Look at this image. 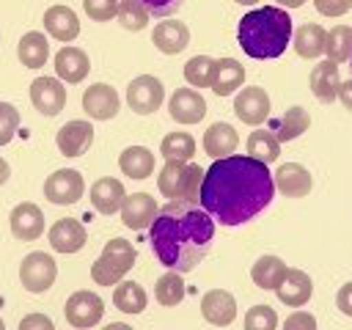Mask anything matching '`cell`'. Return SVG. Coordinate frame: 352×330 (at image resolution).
Masks as SVG:
<instances>
[{
	"mask_svg": "<svg viewBox=\"0 0 352 330\" xmlns=\"http://www.w3.org/2000/svg\"><path fill=\"white\" fill-rule=\"evenodd\" d=\"M324 44H327V30L322 25H316V22H305L294 33V52L300 58H319V55H324Z\"/></svg>",
	"mask_w": 352,
	"mask_h": 330,
	"instance_id": "83f0119b",
	"label": "cell"
},
{
	"mask_svg": "<svg viewBox=\"0 0 352 330\" xmlns=\"http://www.w3.org/2000/svg\"><path fill=\"white\" fill-rule=\"evenodd\" d=\"M201 182H204V168L192 165V162L190 165L187 162H165L157 176V187L165 198L190 201V204H198Z\"/></svg>",
	"mask_w": 352,
	"mask_h": 330,
	"instance_id": "277c9868",
	"label": "cell"
},
{
	"mask_svg": "<svg viewBox=\"0 0 352 330\" xmlns=\"http://www.w3.org/2000/svg\"><path fill=\"white\" fill-rule=\"evenodd\" d=\"M44 28L58 41H72L80 36V19L69 6H50L44 11Z\"/></svg>",
	"mask_w": 352,
	"mask_h": 330,
	"instance_id": "603a6c76",
	"label": "cell"
},
{
	"mask_svg": "<svg viewBox=\"0 0 352 330\" xmlns=\"http://www.w3.org/2000/svg\"><path fill=\"white\" fill-rule=\"evenodd\" d=\"M154 297H157V302L165 305V308L179 305V302L184 300V280H182V275L173 272V270L165 272V275H160V280L154 283Z\"/></svg>",
	"mask_w": 352,
	"mask_h": 330,
	"instance_id": "8d00e7d4",
	"label": "cell"
},
{
	"mask_svg": "<svg viewBox=\"0 0 352 330\" xmlns=\"http://www.w3.org/2000/svg\"><path fill=\"white\" fill-rule=\"evenodd\" d=\"M151 248L173 272H190L212 248V214L190 201H168L151 223Z\"/></svg>",
	"mask_w": 352,
	"mask_h": 330,
	"instance_id": "7a4b0ae2",
	"label": "cell"
},
{
	"mask_svg": "<svg viewBox=\"0 0 352 330\" xmlns=\"http://www.w3.org/2000/svg\"><path fill=\"white\" fill-rule=\"evenodd\" d=\"M349 66H352V58H349Z\"/></svg>",
	"mask_w": 352,
	"mask_h": 330,
	"instance_id": "9f6ffc18",
	"label": "cell"
},
{
	"mask_svg": "<svg viewBox=\"0 0 352 330\" xmlns=\"http://www.w3.org/2000/svg\"><path fill=\"white\" fill-rule=\"evenodd\" d=\"M16 126H19V110L11 102H0V146L11 143Z\"/></svg>",
	"mask_w": 352,
	"mask_h": 330,
	"instance_id": "60d3db41",
	"label": "cell"
},
{
	"mask_svg": "<svg viewBox=\"0 0 352 330\" xmlns=\"http://www.w3.org/2000/svg\"><path fill=\"white\" fill-rule=\"evenodd\" d=\"M146 8H148V14L151 16H170L173 11H179L182 8V3L184 0H140Z\"/></svg>",
	"mask_w": 352,
	"mask_h": 330,
	"instance_id": "bcb514c9",
	"label": "cell"
},
{
	"mask_svg": "<svg viewBox=\"0 0 352 330\" xmlns=\"http://www.w3.org/2000/svg\"><path fill=\"white\" fill-rule=\"evenodd\" d=\"M286 272H289V267H286L283 258H278V256H261V258H256V264L250 267L253 283H256L258 289H264V292H275V289L283 283Z\"/></svg>",
	"mask_w": 352,
	"mask_h": 330,
	"instance_id": "4316f807",
	"label": "cell"
},
{
	"mask_svg": "<svg viewBox=\"0 0 352 330\" xmlns=\"http://www.w3.org/2000/svg\"><path fill=\"white\" fill-rule=\"evenodd\" d=\"M212 77H214V58L195 55L184 63V80L192 88H212Z\"/></svg>",
	"mask_w": 352,
	"mask_h": 330,
	"instance_id": "74e56055",
	"label": "cell"
},
{
	"mask_svg": "<svg viewBox=\"0 0 352 330\" xmlns=\"http://www.w3.org/2000/svg\"><path fill=\"white\" fill-rule=\"evenodd\" d=\"M121 107V99H118V91L107 82H94L85 88L82 94V110L94 118V121H107V118H116Z\"/></svg>",
	"mask_w": 352,
	"mask_h": 330,
	"instance_id": "30bf717a",
	"label": "cell"
},
{
	"mask_svg": "<svg viewBox=\"0 0 352 330\" xmlns=\"http://www.w3.org/2000/svg\"><path fill=\"white\" fill-rule=\"evenodd\" d=\"M275 292H278V300H280L283 305L300 308V305H305V302L311 300L314 283H311V275H308V272H302V270H289L286 278H283V283H280Z\"/></svg>",
	"mask_w": 352,
	"mask_h": 330,
	"instance_id": "7402d4cb",
	"label": "cell"
},
{
	"mask_svg": "<svg viewBox=\"0 0 352 330\" xmlns=\"http://www.w3.org/2000/svg\"><path fill=\"white\" fill-rule=\"evenodd\" d=\"M272 182H275V190H278L280 195H286V198H302V195H308L311 187H314V179H311L308 168L300 165V162H286V165H280V168L275 170V176H272Z\"/></svg>",
	"mask_w": 352,
	"mask_h": 330,
	"instance_id": "2e32d148",
	"label": "cell"
},
{
	"mask_svg": "<svg viewBox=\"0 0 352 330\" xmlns=\"http://www.w3.org/2000/svg\"><path fill=\"white\" fill-rule=\"evenodd\" d=\"M8 176H11V168H8V162L0 157V187L8 182Z\"/></svg>",
	"mask_w": 352,
	"mask_h": 330,
	"instance_id": "f907efd6",
	"label": "cell"
},
{
	"mask_svg": "<svg viewBox=\"0 0 352 330\" xmlns=\"http://www.w3.org/2000/svg\"><path fill=\"white\" fill-rule=\"evenodd\" d=\"M82 11H85L94 22H107V19H116V14H118V0H82Z\"/></svg>",
	"mask_w": 352,
	"mask_h": 330,
	"instance_id": "b9f144b4",
	"label": "cell"
},
{
	"mask_svg": "<svg viewBox=\"0 0 352 330\" xmlns=\"http://www.w3.org/2000/svg\"><path fill=\"white\" fill-rule=\"evenodd\" d=\"M148 8L140 3V0H121L118 3V14H116V19L121 22V28L124 30H143L146 25H148Z\"/></svg>",
	"mask_w": 352,
	"mask_h": 330,
	"instance_id": "f35d334b",
	"label": "cell"
},
{
	"mask_svg": "<svg viewBox=\"0 0 352 330\" xmlns=\"http://www.w3.org/2000/svg\"><path fill=\"white\" fill-rule=\"evenodd\" d=\"M124 198H126L124 184H121L118 179H113V176H102V179H96L94 187H91V204H94V209L102 212V214H116V212L121 209Z\"/></svg>",
	"mask_w": 352,
	"mask_h": 330,
	"instance_id": "44dd1931",
	"label": "cell"
},
{
	"mask_svg": "<svg viewBox=\"0 0 352 330\" xmlns=\"http://www.w3.org/2000/svg\"><path fill=\"white\" fill-rule=\"evenodd\" d=\"M275 195L272 173L248 154L214 160L201 182L198 204L223 226H239L270 206Z\"/></svg>",
	"mask_w": 352,
	"mask_h": 330,
	"instance_id": "6da1fadb",
	"label": "cell"
},
{
	"mask_svg": "<svg viewBox=\"0 0 352 330\" xmlns=\"http://www.w3.org/2000/svg\"><path fill=\"white\" fill-rule=\"evenodd\" d=\"M236 38L245 55L256 60L278 58L292 41V16L280 6H261L239 19Z\"/></svg>",
	"mask_w": 352,
	"mask_h": 330,
	"instance_id": "3957f363",
	"label": "cell"
},
{
	"mask_svg": "<svg viewBox=\"0 0 352 330\" xmlns=\"http://www.w3.org/2000/svg\"><path fill=\"white\" fill-rule=\"evenodd\" d=\"M55 143H58V151L63 157H69V160L82 157L94 143V124L91 121H80V118L77 121H66L58 129Z\"/></svg>",
	"mask_w": 352,
	"mask_h": 330,
	"instance_id": "7c38bea8",
	"label": "cell"
},
{
	"mask_svg": "<svg viewBox=\"0 0 352 330\" xmlns=\"http://www.w3.org/2000/svg\"><path fill=\"white\" fill-rule=\"evenodd\" d=\"M308 126H311V116H308V110L300 107V104H294V107H289V110L283 113V118L278 121V126H275V138H278L280 143H286V140L300 138Z\"/></svg>",
	"mask_w": 352,
	"mask_h": 330,
	"instance_id": "836d02e7",
	"label": "cell"
},
{
	"mask_svg": "<svg viewBox=\"0 0 352 330\" xmlns=\"http://www.w3.org/2000/svg\"><path fill=\"white\" fill-rule=\"evenodd\" d=\"M168 113L179 124H198L206 116V99L195 88H176L168 99Z\"/></svg>",
	"mask_w": 352,
	"mask_h": 330,
	"instance_id": "5bb4252c",
	"label": "cell"
},
{
	"mask_svg": "<svg viewBox=\"0 0 352 330\" xmlns=\"http://www.w3.org/2000/svg\"><path fill=\"white\" fill-rule=\"evenodd\" d=\"M234 3H239V6H256L258 0H234Z\"/></svg>",
	"mask_w": 352,
	"mask_h": 330,
	"instance_id": "db71d44e",
	"label": "cell"
},
{
	"mask_svg": "<svg viewBox=\"0 0 352 330\" xmlns=\"http://www.w3.org/2000/svg\"><path fill=\"white\" fill-rule=\"evenodd\" d=\"M239 146V135L231 124L226 121H217L212 124L206 132H204V151L212 157V160H223V157H231Z\"/></svg>",
	"mask_w": 352,
	"mask_h": 330,
	"instance_id": "ffe728a7",
	"label": "cell"
},
{
	"mask_svg": "<svg viewBox=\"0 0 352 330\" xmlns=\"http://www.w3.org/2000/svg\"><path fill=\"white\" fill-rule=\"evenodd\" d=\"M336 305H338V311H341V314L352 316V280H349V283H344V286L338 289V294H336Z\"/></svg>",
	"mask_w": 352,
	"mask_h": 330,
	"instance_id": "c3c4849f",
	"label": "cell"
},
{
	"mask_svg": "<svg viewBox=\"0 0 352 330\" xmlns=\"http://www.w3.org/2000/svg\"><path fill=\"white\" fill-rule=\"evenodd\" d=\"M151 41H154V47H157L160 52L176 55V52H182V50L190 44V28H187L184 22H179V19H162V22L154 28Z\"/></svg>",
	"mask_w": 352,
	"mask_h": 330,
	"instance_id": "d6986e66",
	"label": "cell"
},
{
	"mask_svg": "<svg viewBox=\"0 0 352 330\" xmlns=\"http://www.w3.org/2000/svg\"><path fill=\"white\" fill-rule=\"evenodd\" d=\"M47 236H50L52 250H58V253H77V250L85 245V239H88L82 223L74 220V217H60V220H55V223L50 226Z\"/></svg>",
	"mask_w": 352,
	"mask_h": 330,
	"instance_id": "e0dca14e",
	"label": "cell"
},
{
	"mask_svg": "<svg viewBox=\"0 0 352 330\" xmlns=\"http://www.w3.org/2000/svg\"><path fill=\"white\" fill-rule=\"evenodd\" d=\"M11 234L22 242H33L44 234V212L33 201H22L11 209Z\"/></svg>",
	"mask_w": 352,
	"mask_h": 330,
	"instance_id": "9a60e30c",
	"label": "cell"
},
{
	"mask_svg": "<svg viewBox=\"0 0 352 330\" xmlns=\"http://www.w3.org/2000/svg\"><path fill=\"white\" fill-rule=\"evenodd\" d=\"M146 302H148V297H146V292H143L140 283H135V280H121V283H116L113 305H116L121 314H140V311L146 308Z\"/></svg>",
	"mask_w": 352,
	"mask_h": 330,
	"instance_id": "d6a6232c",
	"label": "cell"
},
{
	"mask_svg": "<svg viewBox=\"0 0 352 330\" xmlns=\"http://www.w3.org/2000/svg\"><path fill=\"white\" fill-rule=\"evenodd\" d=\"M314 6L322 16H341L352 8V0H314Z\"/></svg>",
	"mask_w": 352,
	"mask_h": 330,
	"instance_id": "f6af8a7d",
	"label": "cell"
},
{
	"mask_svg": "<svg viewBox=\"0 0 352 330\" xmlns=\"http://www.w3.org/2000/svg\"><path fill=\"white\" fill-rule=\"evenodd\" d=\"M30 104L41 116H58L66 107V88L58 77H36L30 82Z\"/></svg>",
	"mask_w": 352,
	"mask_h": 330,
	"instance_id": "9c48e42d",
	"label": "cell"
},
{
	"mask_svg": "<svg viewBox=\"0 0 352 330\" xmlns=\"http://www.w3.org/2000/svg\"><path fill=\"white\" fill-rule=\"evenodd\" d=\"M283 330H316V319L308 311H294L283 319Z\"/></svg>",
	"mask_w": 352,
	"mask_h": 330,
	"instance_id": "ee69618b",
	"label": "cell"
},
{
	"mask_svg": "<svg viewBox=\"0 0 352 330\" xmlns=\"http://www.w3.org/2000/svg\"><path fill=\"white\" fill-rule=\"evenodd\" d=\"M162 102H165V88L151 74H140L126 85V104L138 116H151L154 110H160Z\"/></svg>",
	"mask_w": 352,
	"mask_h": 330,
	"instance_id": "52a82bcc",
	"label": "cell"
},
{
	"mask_svg": "<svg viewBox=\"0 0 352 330\" xmlns=\"http://www.w3.org/2000/svg\"><path fill=\"white\" fill-rule=\"evenodd\" d=\"M201 314L209 324H217V327H226L234 322L236 316V300L231 292L226 289H212L201 297Z\"/></svg>",
	"mask_w": 352,
	"mask_h": 330,
	"instance_id": "ac0fdd59",
	"label": "cell"
},
{
	"mask_svg": "<svg viewBox=\"0 0 352 330\" xmlns=\"http://www.w3.org/2000/svg\"><path fill=\"white\" fill-rule=\"evenodd\" d=\"M88 72H91V60H88V55L80 47L58 50V55H55V74H58V80L80 82V80L88 77Z\"/></svg>",
	"mask_w": 352,
	"mask_h": 330,
	"instance_id": "cb8c5ba5",
	"label": "cell"
},
{
	"mask_svg": "<svg viewBox=\"0 0 352 330\" xmlns=\"http://www.w3.org/2000/svg\"><path fill=\"white\" fill-rule=\"evenodd\" d=\"M324 55L333 63H344L352 58V28L349 25H336L333 30H327Z\"/></svg>",
	"mask_w": 352,
	"mask_h": 330,
	"instance_id": "d590c367",
	"label": "cell"
},
{
	"mask_svg": "<svg viewBox=\"0 0 352 330\" xmlns=\"http://www.w3.org/2000/svg\"><path fill=\"white\" fill-rule=\"evenodd\" d=\"M314 96L319 102H336L338 96V85H341V77H338V63L333 60H322L314 66L311 72V80H308Z\"/></svg>",
	"mask_w": 352,
	"mask_h": 330,
	"instance_id": "d4e9b609",
	"label": "cell"
},
{
	"mask_svg": "<svg viewBox=\"0 0 352 330\" xmlns=\"http://www.w3.org/2000/svg\"><path fill=\"white\" fill-rule=\"evenodd\" d=\"M91 278H94L99 286H116V283H121V275H118L116 270H110L102 258H96V261L91 264Z\"/></svg>",
	"mask_w": 352,
	"mask_h": 330,
	"instance_id": "7bdbcfd3",
	"label": "cell"
},
{
	"mask_svg": "<svg viewBox=\"0 0 352 330\" xmlns=\"http://www.w3.org/2000/svg\"><path fill=\"white\" fill-rule=\"evenodd\" d=\"M234 113L239 121L250 124V126H258L261 121H267L270 116V94L258 85H248L236 94L234 99Z\"/></svg>",
	"mask_w": 352,
	"mask_h": 330,
	"instance_id": "8fae6325",
	"label": "cell"
},
{
	"mask_svg": "<svg viewBox=\"0 0 352 330\" xmlns=\"http://www.w3.org/2000/svg\"><path fill=\"white\" fill-rule=\"evenodd\" d=\"M278 6H283V8H300L305 0H275Z\"/></svg>",
	"mask_w": 352,
	"mask_h": 330,
	"instance_id": "816d5d0a",
	"label": "cell"
},
{
	"mask_svg": "<svg viewBox=\"0 0 352 330\" xmlns=\"http://www.w3.org/2000/svg\"><path fill=\"white\" fill-rule=\"evenodd\" d=\"M55 278H58V264H55V258L50 253H41V250L28 253L22 258V264H19V280L33 294L47 292L55 283Z\"/></svg>",
	"mask_w": 352,
	"mask_h": 330,
	"instance_id": "5b68a950",
	"label": "cell"
},
{
	"mask_svg": "<svg viewBox=\"0 0 352 330\" xmlns=\"http://www.w3.org/2000/svg\"><path fill=\"white\" fill-rule=\"evenodd\" d=\"M245 82V66L234 58H217L214 60V77H212V91L217 96L234 94Z\"/></svg>",
	"mask_w": 352,
	"mask_h": 330,
	"instance_id": "484cf974",
	"label": "cell"
},
{
	"mask_svg": "<svg viewBox=\"0 0 352 330\" xmlns=\"http://www.w3.org/2000/svg\"><path fill=\"white\" fill-rule=\"evenodd\" d=\"M63 314H66V322H69L72 327L88 330V327L99 324V319L104 316V302H102L99 294H94V292H88V289H80V292H74V294L66 300Z\"/></svg>",
	"mask_w": 352,
	"mask_h": 330,
	"instance_id": "ba28073f",
	"label": "cell"
},
{
	"mask_svg": "<svg viewBox=\"0 0 352 330\" xmlns=\"http://www.w3.org/2000/svg\"><path fill=\"white\" fill-rule=\"evenodd\" d=\"M16 55H19V63L28 66V69H41L47 63V55H50V47H47V38L44 33H25L16 44Z\"/></svg>",
	"mask_w": 352,
	"mask_h": 330,
	"instance_id": "4dcf8cb0",
	"label": "cell"
},
{
	"mask_svg": "<svg viewBox=\"0 0 352 330\" xmlns=\"http://www.w3.org/2000/svg\"><path fill=\"white\" fill-rule=\"evenodd\" d=\"M82 190H85L82 173L74 168H60V170L50 173L44 182V198L50 204H58V206L77 204L82 198Z\"/></svg>",
	"mask_w": 352,
	"mask_h": 330,
	"instance_id": "8992f818",
	"label": "cell"
},
{
	"mask_svg": "<svg viewBox=\"0 0 352 330\" xmlns=\"http://www.w3.org/2000/svg\"><path fill=\"white\" fill-rule=\"evenodd\" d=\"M245 146H248V157H253V160H258L264 165L275 162L278 154H280V140L275 138L272 129H253L248 135V143Z\"/></svg>",
	"mask_w": 352,
	"mask_h": 330,
	"instance_id": "1f68e13d",
	"label": "cell"
},
{
	"mask_svg": "<svg viewBox=\"0 0 352 330\" xmlns=\"http://www.w3.org/2000/svg\"><path fill=\"white\" fill-rule=\"evenodd\" d=\"M160 151H162L165 162H187L195 154V140L187 132H168L160 143Z\"/></svg>",
	"mask_w": 352,
	"mask_h": 330,
	"instance_id": "e575fe53",
	"label": "cell"
},
{
	"mask_svg": "<svg viewBox=\"0 0 352 330\" xmlns=\"http://www.w3.org/2000/svg\"><path fill=\"white\" fill-rule=\"evenodd\" d=\"M338 99H341V104H344L346 110H352V77H349V80H341V85H338Z\"/></svg>",
	"mask_w": 352,
	"mask_h": 330,
	"instance_id": "681fc988",
	"label": "cell"
},
{
	"mask_svg": "<svg viewBox=\"0 0 352 330\" xmlns=\"http://www.w3.org/2000/svg\"><path fill=\"white\" fill-rule=\"evenodd\" d=\"M102 330H132L126 322H110V324H104Z\"/></svg>",
	"mask_w": 352,
	"mask_h": 330,
	"instance_id": "f5cc1de1",
	"label": "cell"
},
{
	"mask_svg": "<svg viewBox=\"0 0 352 330\" xmlns=\"http://www.w3.org/2000/svg\"><path fill=\"white\" fill-rule=\"evenodd\" d=\"M118 212H121V220H124L126 228L143 231V228H151L154 217L160 214V206L148 192H132V195L124 198Z\"/></svg>",
	"mask_w": 352,
	"mask_h": 330,
	"instance_id": "4fadbf2b",
	"label": "cell"
},
{
	"mask_svg": "<svg viewBox=\"0 0 352 330\" xmlns=\"http://www.w3.org/2000/svg\"><path fill=\"white\" fill-rule=\"evenodd\" d=\"M0 330H6V322H3V319H0Z\"/></svg>",
	"mask_w": 352,
	"mask_h": 330,
	"instance_id": "11a10c76",
	"label": "cell"
},
{
	"mask_svg": "<svg viewBox=\"0 0 352 330\" xmlns=\"http://www.w3.org/2000/svg\"><path fill=\"white\" fill-rule=\"evenodd\" d=\"M278 314L270 305H253L245 314V330H275Z\"/></svg>",
	"mask_w": 352,
	"mask_h": 330,
	"instance_id": "ab89813d",
	"label": "cell"
},
{
	"mask_svg": "<svg viewBox=\"0 0 352 330\" xmlns=\"http://www.w3.org/2000/svg\"><path fill=\"white\" fill-rule=\"evenodd\" d=\"M19 330H55L52 319L44 316V314H28L22 322H19Z\"/></svg>",
	"mask_w": 352,
	"mask_h": 330,
	"instance_id": "7dc6e473",
	"label": "cell"
},
{
	"mask_svg": "<svg viewBox=\"0 0 352 330\" xmlns=\"http://www.w3.org/2000/svg\"><path fill=\"white\" fill-rule=\"evenodd\" d=\"M118 168L129 179H146L154 173V154L146 146H129L118 157Z\"/></svg>",
	"mask_w": 352,
	"mask_h": 330,
	"instance_id": "f1b7e54d",
	"label": "cell"
},
{
	"mask_svg": "<svg viewBox=\"0 0 352 330\" xmlns=\"http://www.w3.org/2000/svg\"><path fill=\"white\" fill-rule=\"evenodd\" d=\"M135 248H132V242H126L124 236H113V239H107V245L102 248V261L110 267V270H116L121 278L132 270V264H135Z\"/></svg>",
	"mask_w": 352,
	"mask_h": 330,
	"instance_id": "f546056e",
	"label": "cell"
}]
</instances>
